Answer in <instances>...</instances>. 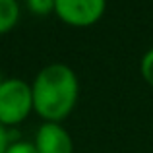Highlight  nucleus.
<instances>
[{"label":"nucleus","mask_w":153,"mask_h":153,"mask_svg":"<svg viewBox=\"0 0 153 153\" xmlns=\"http://www.w3.org/2000/svg\"><path fill=\"white\" fill-rule=\"evenodd\" d=\"M79 83L70 66L62 62L47 64L31 83L33 111L45 122H62L78 103Z\"/></svg>","instance_id":"1"},{"label":"nucleus","mask_w":153,"mask_h":153,"mask_svg":"<svg viewBox=\"0 0 153 153\" xmlns=\"http://www.w3.org/2000/svg\"><path fill=\"white\" fill-rule=\"evenodd\" d=\"M33 111L31 85L19 78H8L0 85V124L18 126Z\"/></svg>","instance_id":"2"},{"label":"nucleus","mask_w":153,"mask_h":153,"mask_svg":"<svg viewBox=\"0 0 153 153\" xmlns=\"http://www.w3.org/2000/svg\"><path fill=\"white\" fill-rule=\"evenodd\" d=\"M107 0H54V14L72 27H89L103 18Z\"/></svg>","instance_id":"3"},{"label":"nucleus","mask_w":153,"mask_h":153,"mask_svg":"<svg viewBox=\"0 0 153 153\" xmlns=\"http://www.w3.org/2000/svg\"><path fill=\"white\" fill-rule=\"evenodd\" d=\"M37 153H74V142L66 128L58 122H45L39 126L33 142Z\"/></svg>","instance_id":"4"},{"label":"nucleus","mask_w":153,"mask_h":153,"mask_svg":"<svg viewBox=\"0 0 153 153\" xmlns=\"http://www.w3.org/2000/svg\"><path fill=\"white\" fill-rule=\"evenodd\" d=\"M19 22L18 0H0V35L10 33Z\"/></svg>","instance_id":"5"},{"label":"nucleus","mask_w":153,"mask_h":153,"mask_svg":"<svg viewBox=\"0 0 153 153\" xmlns=\"http://www.w3.org/2000/svg\"><path fill=\"white\" fill-rule=\"evenodd\" d=\"M27 8L35 16H49L54 12V0H25Z\"/></svg>","instance_id":"6"},{"label":"nucleus","mask_w":153,"mask_h":153,"mask_svg":"<svg viewBox=\"0 0 153 153\" xmlns=\"http://www.w3.org/2000/svg\"><path fill=\"white\" fill-rule=\"evenodd\" d=\"M140 72H142V78L146 79L147 85L153 87V49H149L143 54L142 62H140Z\"/></svg>","instance_id":"7"},{"label":"nucleus","mask_w":153,"mask_h":153,"mask_svg":"<svg viewBox=\"0 0 153 153\" xmlns=\"http://www.w3.org/2000/svg\"><path fill=\"white\" fill-rule=\"evenodd\" d=\"M6 153H37V149H35V146L31 142H19V140H16V142H10Z\"/></svg>","instance_id":"8"},{"label":"nucleus","mask_w":153,"mask_h":153,"mask_svg":"<svg viewBox=\"0 0 153 153\" xmlns=\"http://www.w3.org/2000/svg\"><path fill=\"white\" fill-rule=\"evenodd\" d=\"M8 146H10V132L0 124V153H6Z\"/></svg>","instance_id":"9"},{"label":"nucleus","mask_w":153,"mask_h":153,"mask_svg":"<svg viewBox=\"0 0 153 153\" xmlns=\"http://www.w3.org/2000/svg\"><path fill=\"white\" fill-rule=\"evenodd\" d=\"M4 83V76H2V72H0V85Z\"/></svg>","instance_id":"10"}]
</instances>
